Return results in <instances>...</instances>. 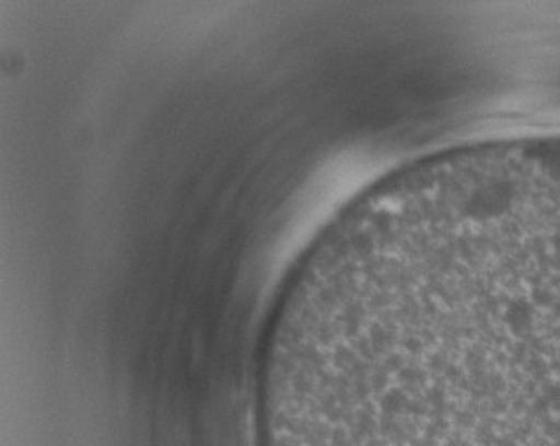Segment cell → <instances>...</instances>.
Instances as JSON below:
<instances>
[{
  "instance_id": "6da1fadb",
  "label": "cell",
  "mask_w": 560,
  "mask_h": 446,
  "mask_svg": "<svg viewBox=\"0 0 560 446\" xmlns=\"http://www.w3.org/2000/svg\"><path fill=\"white\" fill-rule=\"evenodd\" d=\"M345 446H560V227L440 223L402 257Z\"/></svg>"
}]
</instances>
